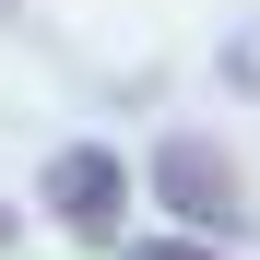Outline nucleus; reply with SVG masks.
<instances>
[{
    "instance_id": "nucleus-4",
    "label": "nucleus",
    "mask_w": 260,
    "mask_h": 260,
    "mask_svg": "<svg viewBox=\"0 0 260 260\" xmlns=\"http://www.w3.org/2000/svg\"><path fill=\"white\" fill-rule=\"evenodd\" d=\"M0 237H12V213H0Z\"/></svg>"
},
{
    "instance_id": "nucleus-1",
    "label": "nucleus",
    "mask_w": 260,
    "mask_h": 260,
    "mask_svg": "<svg viewBox=\"0 0 260 260\" xmlns=\"http://www.w3.org/2000/svg\"><path fill=\"white\" fill-rule=\"evenodd\" d=\"M48 201H59L71 237H118V213H130V166L95 154V142H71V154L48 166Z\"/></svg>"
},
{
    "instance_id": "nucleus-3",
    "label": "nucleus",
    "mask_w": 260,
    "mask_h": 260,
    "mask_svg": "<svg viewBox=\"0 0 260 260\" xmlns=\"http://www.w3.org/2000/svg\"><path fill=\"white\" fill-rule=\"evenodd\" d=\"M130 260H213V248H178V237H154V248H130Z\"/></svg>"
},
{
    "instance_id": "nucleus-2",
    "label": "nucleus",
    "mask_w": 260,
    "mask_h": 260,
    "mask_svg": "<svg viewBox=\"0 0 260 260\" xmlns=\"http://www.w3.org/2000/svg\"><path fill=\"white\" fill-rule=\"evenodd\" d=\"M154 189L178 201V213H201V225H237V166H225V154H201V142L166 154V166H154Z\"/></svg>"
}]
</instances>
